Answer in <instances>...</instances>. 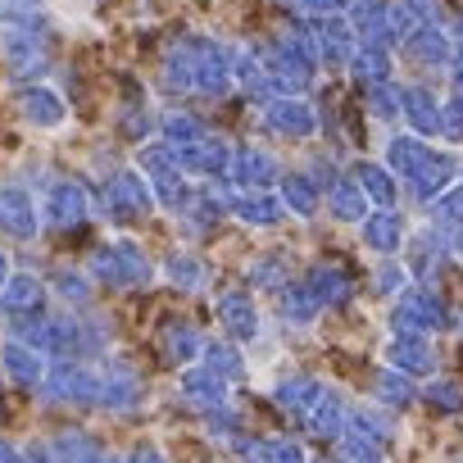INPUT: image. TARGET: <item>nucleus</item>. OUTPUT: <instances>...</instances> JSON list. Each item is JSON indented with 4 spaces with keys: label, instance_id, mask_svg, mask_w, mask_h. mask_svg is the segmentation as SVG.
Listing matches in <instances>:
<instances>
[{
    "label": "nucleus",
    "instance_id": "nucleus-6",
    "mask_svg": "<svg viewBox=\"0 0 463 463\" xmlns=\"http://www.w3.org/2000/svg\"><path fill=\"white\" fill-rule=\"evenodd\" d=\"M314 431H318V436H341V431H345V409H341L332 395H323V400L314 404Z\"/></svg>",
    "mask_w": 463,
    "mask_h": 463
},
{
    "label": "nucleus",
    "instance_id": "nucleus-11",
    "mask_svg": "<svg viewBox=\"0 0 463 463\" xmlns=\"http://www.w3.org/2000/svg\"><path fill=\"white\" fill-rule=\"evenodd\" d=\"M427 400H431L436 409H445V413H454V409H463V391H458L454 382H436V386L427 391Z\"/></svg>",
    "mask_w": 463,
    "mask_h": 463
},
{
    "label": "nucleus",
    "instance_id": "nucleus-3",
    "mask_svg": "<svg viewBox=\"0 0 463 463\" xmlns=\"http://www.w3.org/2000/svg\"><path fill=\"white\" fill-rule=\"evenodd\" d=\"M309 296H314V305H345V300H350V273L336 269V264L314 269V278H309Z\"/></svg>",
    "mask_w": 463,
    "mask_h": 463
},
{
    "label": "nucleus",
    "instance_id": "nucleus-17",
    "mask_svg": "<svg viewBox=\"0 0 463 463\" xmlns=\"http://www.w3.org/2000/svg\"><path fill=\"white\" fill-rule=\"evenodd\" d=\"M209 359H218V368H222V373H241V368H237V354H232V350H213Z\"/></svg>",
    "mask_w": 463,
    "mask_h": 463
},
{
    "label": "nucleus",
    "instance_id": "nucleus-16",
    "mask_svg": "<svg viewBox=\"0 0 463 463\" xmlns=\"http://www.w3.org/2000/svg\"><path fill=\"white\" fill-rule=\"evenodd\" d=\"M436 213H440V218H463V191H458V195H449Z\"/></svg>",
    "mask_w": 463,
    "mask_h": 463
},
{
    "label": "nucleus",
    "instance_id": "nucleus-14",
    "mask_svg": "<svg viewBox=\"0 0 463 463\" xmlns=\"http://www.w3.org/2000/svg\"><path fill=\"white\" fill-rule=\"evenodd\" d=\"M404 287V273L400 269H377V291L382 296H391V291H400Z\"/></svg>",
    "mask_w": 463,
    "mask_h": 463
},
{
    "label": "nucleus",
    "instance_id": "nucleus-1",
    "mask_svg": "<svg viewBox=\"0 0 463 463\" xmlns=\"http://www.w3.org/2000/svg\"><path fill=\"white\" fill-rule=\"evenodd\" d=\"M395 323L400 332H436L449 323V314L431 291H404V300L395 305Z\"/></svg>",
    "mask_w": 463,
    "mask_h": 463
},
{
    "label": "nucleus",
    "instance_id": "nucleus-15",
    "mask_svg": "<svg viewBox=\"0 0 463 463\" xmlns=\"http://www.w3.org/2000/svg\"><path fill=\"white\" fill-rule=\"evenodd\" d=\"M241 218H255V222H273V204H264V200H250Z\"/></svg>",
    "mask_w": 463,
    "mask_h": 463
},
{
    "label": "nucleus",
    "instance_id": "nucleus-2",
    "mask_svg": "<svg viewBox=\"0 0 463 463\" xmlns=\"http://www.w3.org/2000/svg\"><path fill=\"white\" fill-rule=\"evenodd\" d=\"M386 354H391V364H395L400 373H431V368H436V354H431V345H427L418 332H400Z\"/></svg>",
    "mask_w": 463,
    "mask_h": 463
},
{
    "label": "nucleus",
    "instance_id": "nucleus-18",
    "mask_svg": "<svg viewBox=\"0 0 463 463\" xmlns=\"http://www.w3.org/2000/svg\"><path fill=\"white\" fill-rule=\"evenodd\" d=\"M364 177H368V186H373V191H377V195H382V200H386V195H391V191H386V182H382V173H364Z\"/></svg>",
    "mask_w": 463,
    "mask_h": 463
},
{
    "label": "nucleus",
    "instance_id": "nucleus-4",
    "mask_svg": "<svg viewBox=\"0 0 463 463\" xmlns=\"http://www.w3.org/2000/svg\"><path fill=\"white\" fill-rule=\"evenodd\" d=\"M222 318L232 323V332H237V336H255L260 332V318H255L250 296H227L222 300Z\"/></svg>",
    "mask_w": 463,
    "mask_h": 463
},
{
    "label": "nucleus",
    "instance_id": "nucleus-13",
    "mask_svg": "<svg viewBox=\"0 0 463 463\" xmlns=\"http://www.w3.org/2000/svg\"><path fill=\"white\" fill-rule=\"evenodd\" d=\"M287 200H291L300 213H309V209H314V195H309V186H300V182H287Z\"/></svg>",
    "mask_w": 463,
    "mask_h": 463
},
{
    "label": "nucleus",
    "instance_id": "nucleus-10",
    "mask_svg": "<svg viewBox=\"0 0 463 463\" xmlns=\"http://www.w3.org/2000/svg\"><path fill=\"white\" fill-rule=\"evenodd\" d=\"M332 209H336L341 218H359V213H364V195H359L354 186H336V191H332Z\"/></svg>",
    "mask_w": 463,
    "mask_h": 463
},
{
    "label": "nucleus",
    "instance_id": "nucleus-8",
    "mask_svg": "<svg viewBox=\"0 0 463 463\" xmlns=\"http://www.w3.org/2000/svg\"><path fill=\"white\" fill-rule=\"evenodd\" d=\"M278 400H282V404H291V409H305V404H314V400H318V382L296 377V382H287V386L278 391Z\"/></svg>",
    "mask_w": 463,
    "mask_h": 463
},
{
    "label": "nucleus",
    "instance_id": "nucleus-9",
    "mask_svg": "<svg viewBox=\"0 0 463 463\" xmlns=\"http://www.w3.org/2000/svg\"><path fill=\"white\" fill-rule=\"evenodd\" d=\"M377 391H382V400H386V404H404V400L413 395L409 377H395V373H382V377H377Z\"/></svg>",
    "mask_w": 463,
    "mask_h": 463
},
{
    "label": "nucleus",
    "instance_id": "nucleus-7",
    "mask_svg": "<svg viewBox=\"0 0 463 463\" xmlns=\"http://www.w3.org/2000/svg\"><path fill=\"white\" fill-rule=\"evenodd\" d=\"M250 454H255V463H305V458H300V449H296V445H287V440L250 445Z\"/></svg>",
    "mask_w": 463,
    "mask_h": 463
},
{
    "label": "nucleus",
    "instance_id": "nucleus-12",
    "mask_svg": "<svg viewBox=\"0 0 463 463\" xmlns=\"http://www.w3.org/2000/svg\"><path fill=\"white\" fill-rule=\"evenodd\" d=\"M282 309H287L296 323H305V318L314 314V296H309V291H300V287H291V291L282 296Z\"/></svg>",
    "mask_w": 463,
    "mask_h": 463
},
{
    "label": "nucleus",
    "instance_id": "nucleus-5",
    "mask_svg": "<svg viewBox=\"0 0 463 463\" xmlns=\"http://www.w3.org/2000/svg\"><path fill=\"white\" fill-rule=\"evenodd\" d=\"M364 237H368V246H373L377 255H391V250L400 246V218H395V213L373 218V222L364 227Z\"/></svg>",
    "mask_w": 463,
    "mask_h": 463
}]
</instances>
